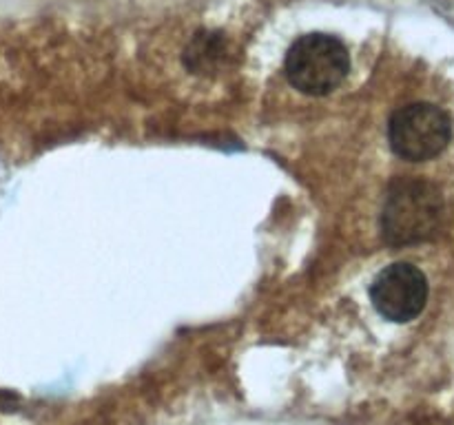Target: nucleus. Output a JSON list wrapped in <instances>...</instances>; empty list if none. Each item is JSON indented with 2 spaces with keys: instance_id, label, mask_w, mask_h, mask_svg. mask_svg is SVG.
Instances as JSON below:
<instances>
[{
  "instance_id": "f257e3e1",
  "label": "nucleus",
  "mask_w": 454,
  "mask_h": 425,
  "mask_svg": "<svg viewBox=\"0 0 454 425\" xmlns=\"http://www.w3.org/2000/svg\"><path fill=\"white\" fill-rule=\"evenodd\" d=\"M446 204L437 186L424 180L399 177L390 184L381 212V230L393 246L426 242L439 233Z\"/></svg>"
},
{
  "instance_id": "f03ea898",
  "label": "nucleus",
  "mask_w": 454,
  "mask_h": 425,
  "mask_svg": "<svg viewBox=\"0 0 454 425\" xmlns=\"http://www.w3.org/2000/svg\"><path fill=\"white\" fill-rule=\"evenodd\" d=\"M350 71L348 49L328 34H306L288 49L286 78L301 93L326 96Z\"/></svg>"
},
{
  "instance_id": "7ed1b4c3",
  "label": "nucleus",
  "mask_w": 454,
  "mask_h": 425,
  "mask_svg": "<svg viewBox=\"0 0 454 425\" xmlns=\"http://www.w3.org/2000/svg\"><path fill=\"white\" fill-rule=\"evenodd\" d=\"M450 118L428 102L402 106L388 124V140L395 153L411 162H426L442 153L450 142Z\"/></svg>"
},
{
  "instance_id": "20e7f679",
  "label": "nucleus",
  "mask_w": 454,
  "mask_h": 425,
  "mask_svg": "<svg viewBox=\"0 0 454 425\" xmlns=\"http://www.w3.org/2000/svg\"><path fill=\"white\" fill-rule=\"evenodd\" d=\"M371 299L380 314L390 321H411L428 301V282L426 274L412 264L388 266L375 277L371 286Z\"/></svg>"
}]
</instances>
